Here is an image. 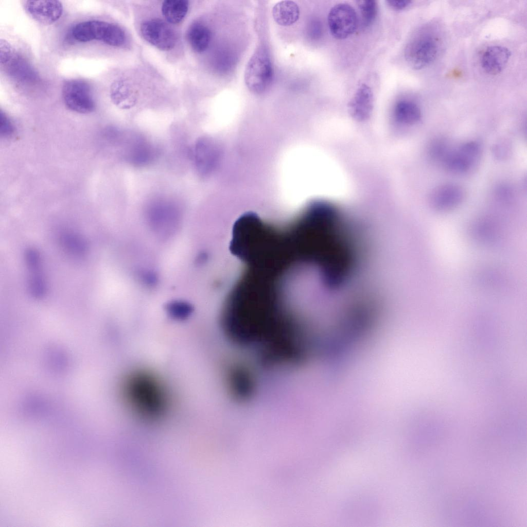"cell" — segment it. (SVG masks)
<instances>
[{
	"instance_id": "obj_1",
	"label": "cell",
	"mask_w": 527,
	"mask_h": 527,
	"mask_svg": "<svg viewBox=\"0 0 527 527\" xmlns=\"http://www.w3.org/2000/svg\"><path fill=\"white\" fill-rule=\"evenodd\" d=\"M111 82L112 102L124 110L177 103L183 101L181 85L173 82L143 54L128 61Z\"/></svg>"
},
{
	"instance_id": "obj_2",
	"label": "cell",
	"mask_w": 527,
	"mask_h": 527,
	"mask_svg": "<svg viewBox=\"0 0 527 527\" xmlns=\"http://www.w3.org/2000/svg\"><path fill=\"white\" fill-rule=\"evenodd\" d=\"M129 5L133 31L141 41L170 64L187 61L184 29L170 24L163 18L155 0L132 1Z\"/></svg>"
},
{
	"instance_id": "obj_3",
	"label": "cell",
	"mask_w": 527,
	"mask_h": 527,
	"mask_svg": "<svg viewBox=\"0 0 527 527\" xmlns=\"http://www.w3.org/2000/svg\"><path fill=\"white\" fill-rule=\"evenodd\" d=\"M122 400L137 414L148 418L160 416L170 404V392L156 374L146 370H136L124 378L120 388Z\"/></svg>"
},
{
	"instance_id": "obj_4",
	"label": "cell",
	"mask_w": 527,
	"mask_h": 527,
	"mask_svg": "<svg viewBox=\"0 0 527 527\" xmlns=\"http://www.w3.org/2000/svg\"><path fill=\"white\" fill-rule=\"evenodd\" d=\"M73 38L85 43L99 41L120 51L129 60L143 53L134 31L124 24L101 20H89L79 23L71 30Z\"/></svg>"
},
{
	"instance_id": "obj_5",
	"label": "cell",
	"mask_w": 527,
	"mask_h": 527,
	"mask_svg": "<svg viewBox=\"0 0 527 527\" xmlns=\"http://www.w3.org/2000/svg\"><path fill=\"white\" fill-rule=\"evenodd\" d=\"M444 33L435 22L426 23L411 36L405 49V58L413 68H424L434 62L444 46Z\"/></svg>"
},
{
	"instance_id": "obj_6",
	"label": "cell",
	"mask_w": 527,
	"mask_h": 527,
	"mask_svg": "<svg viewBox=\"0 0 527 527\" xmlns=\"http://www.w3.org/2000/svg\"><path fill=\"white\" fill-rule=\"evenodd\" d=\"M273 77V68L265 46H258L247 65L244 81L253 93L261 94L270 85Z\"/></svg>"
},
{
	"instance_id": "obj_7",
	"label": "cell",
	"mask_w": 527,
	"mask_h": 527,
	"mask_svg": "<svg viewBox=\"0 0 527 527\" xmlns=\"http://www.w3.org/2000/svg\"><path fill=\"white\" fill-rule=\"evenodd\" d=\"M62 96L65 105L73 111L87 114L95 109L91 88L84 80L75 79L65 81L62 85Z\"/></svg>"
},
{
	"instance_id": "obj_8",
	"label": "cell",
	"mask_w": 527,
	"mask_h": 527,
	"mask_svg": "<svg viewBox=\"0 0 527 527\" xmlns=\"http://www.w3.org/2000/svg\"><path fill=\"white\" fill-rule=\"evenodd\" d=\"M155 1L163 18L170 24L183 29L203 2L198 0Z\"/></svg>"
},
{
	"instance_id": "obj_9",
	"label": "cell",
	"mask_w": 527,
	"mask_h": 527,
	"mask_svg": "<svg viewBox=\"0 0 527 527\" xmlns=\"http://www.w3.org/2000/svg\"><path fill=\"white\" fill-rule=\"evenodd\" d=\"M328 23L332 35L336 39H343L356 31L358 19L353 7L346 3H339L330 9Z\"/></svg>"
},
{
	"instance_id": "obj_10",
	"label": "cell",
	"mask_w": 527,
	"mask_h": 527,
	"mask_svg": "<svg viewBox=\"0 0 527 527\" xmlns=\"http://www.w3.org/2000/svg\"><path fill=\"white\" fill-rule=\"evenodd\" d=\"M27 13L34 21L44 25H51L61 17L63 7L57 0H27L24 3Z\"/></svg>"
},
{
	"instance_id": "obj_11",
	"label": "cell",
	"mask_w": 527,
	"mask_h": 527,
	"mask_svg": "<svg viewBox=\"0 0 527 527\" xmlns=\"http://www.w3.org/2000/svg\"><path fill=\"white\" fill-rule=\"evenodd\" d=\"M511 55L510 50L504 46H489L485 49L481 56V66L488 74H498L506 66Z\"/></svg>"
},
{
	"instance_id": "obj_12",
	"label": "cell",
	"mask_w": 527,
	"mask_h": 527,
	"mask_svg": "<svg viewBox=\"0 0 527 527\" xmlns=\"http://www.w3.org/2000/svg\"><path fill=\"white\" fill-rule=\"evenodd\" d=\"M373 103V94L371 89L366 84L362 83L353 96L349 107L355 116L364 117L371 112Z\"/></svg>"
},
{
	"instance_id": "obj_13",
	"label": "cell",
	"mask_w": 527,
	"mask_h": 527,
	"mask_svg": "<svg viewBox=\"0 0 527 527\" xmlns=\"http://www.w3.org/2000/svg\"><path fill=\"white\" fill-rule=\"evenodd\" d=\"M272 15L278 24L288 26L295 23L298 19L300 9L293 1H282L274 6Z\"/></svg>"
},
{
	"instance_id": "obj_14",
	"label": "cell",
	"mask_w": 527,
	"mask_h": 527,
	"mask_svg": "<svg viewBox=\"0 0 527 527\" xmlns=\"http://www.w3.org/2000/svg\"><path fill=\"white\" fill-rule=\"evenodd\" d=\"M479 154V149L475 144L465 145L449 161L450 167L459 171L465 170L474 163Z\"/></svg>"
},
{
	"instance_id": "obj_15",
	"label": "cell",
	"mask_w": 527,
	"mask_h": 527,
	"mask_svg": "<svg viewBox=\"0 0 527 527\" xmlns=\"http://www.w3.org/2000/svg\"><path fill=\"white\" fill-rule=\"evenodd\" d=\"M396 113L400 118L408 120H416L420 116V112L417 105L407 100L398 102L396 106Z\"/></svg>"
},
{
	"instance_id": "obj_16",
	"label": "cell",
	"mask_w": 527,
	"mask_h": 527,
	"mask_svg": "<svg viewBox=\"0 0 527 527\" xmlns=\"http://www.w3.org/2000/svg\"><path fill=\"white\" fill-rule=\"evenodd\" d=\"M360 10L363 25L367 26L374 20L377 14V4L374 0H362L357 2Z\"/></svg>"
},
{
	"instance_id": "obj_17",
	"label": "cell",
	"mask_w": 527,
	"mask_h": 527,
	"mask_svg": "<svg viewBox=\"0 0 527 527\" xmlns=\"http://www.w3.org/2000/svg\"><path fill=\"white\" fill-rule=\"evenodd\" d=\"M14 127L7 115L0 112V134L4 137H9L13 134Z\"/></svg>"
},
{
	"instance_id": "obj_18",
	"label": "cell",
	"mask_w": 527,
	"mask_h": 527,
	"mask_svg": "<svg viewBox=\"0 0 527 527\" xmlns=\"http://www.w3.org/2000/svg\"><path fill=\"white\" fill-rule=\"evenodd\" d=\"M12 47L11 44L6 40H0V63L6 64L9 62L12 57Z\"/></svg>"
},
{
	"instance_id": "obj_19",
	"label": "cell",
	"mask_w": 527,
	"mask_h": 527,
	"mask_svg": "<svg viewBox=\"0 0 527 527\" xmlns=\"http://www.w3.org/2000/svg\"><path fill=\"white\" fill-rule=\"evenodd\" d=\"M388 5L396 10H401L408 6L411 3L410 0H388Z\"/></svg>"
}]
</instances>
